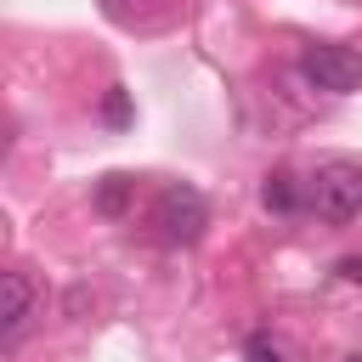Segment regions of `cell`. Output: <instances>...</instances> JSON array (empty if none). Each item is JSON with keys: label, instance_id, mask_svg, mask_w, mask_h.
<instances>
[{"label": "cell", "instance_id": "7", "mask_svg": "<svg viewBox=\"0 0 362 362\" xmlns=\"http://www.w3.org/2000/svg\"><path fill=\"white\" fill-rule=\"evenodd\" d=\"M243 356H249V362H288V351H283V345H277L272 334H249Z\"/></svg>", "mask_w": 362, "mask_h": 362}, {"label": "cell", "instance_id": "6", "mask_svg": "<svg viewBox=\"0 0 362 362\" xmlns=\"http://www.w3.org/2000/svg\"><path fill=\"white\" fill-rule=\"evenodd\" d=\"M130 175H102V187H96V215H124V204H130Z\"/></svg>", "mask_w": 362, "mask_h": 362}, {"label": "cell", "instance_id": "2", "mask_svg": "<svg viewBox=\"0 0 362 362\" xmlns=\"http://www.w3.org/2000/svg\"><path fill=\"white\" fill-rule=\"evenodd\" d=\"M147 226H153V238H158L164 249H192V243L204 238V226H209V204H204L198 187L170 181V187H158V198H153V209H147Z\"/></svg>", "mask_w": 362, "mask_h": 362}, {"label": "cell", "instance_id": "1", "mask_svg": "<svg viewBox=\"0 0 362 362\" xmlns=\"http://www.w3.org/2000/svg\"><path fill=\"white\" fill-rule=\"evenodd\" d=\"M305 209L328 226H345L362 215V164L351 158H322L305 175Z\"/></svg>", "mask_w": 362, "mask_h": 362}, {"label": "cell", "instance_id": "8", "mask_svg": "<svg viewBox=\"0 0 362 362\" xmlns=\"http://www.w3.org/2000/svg\"><path fill=\"white\" fill-rule=\"evenodd\" d=\"M102 113H107V124H124V119H130V102H124V90H119V85L107 90V102H102Z\"/></svg>", "mask_w": 362, "mask_h": 362}, {"label": "cell", "instance_id": "5", "mask_svg": "<svg viewBox=\"0 0 362 362\" xmlns=\"http://www.w3.org/2000/svg\"><path fill=\"white\" fill-rule=\"evenodd\" d=\"M260 204H266L272 215H300V209H305V181H294L288 170H272V175L260 181Z\"/></svg>", "mask_w": 362, "mask_h": 362}, {"label": "cell", "instance_id": "3", "mask_svg": "<svg viewBox=\"0 0 362 362\" xmlns=\"http://www.w3.org/2000/svg\"><path fill=\"white\" fill-rule=\"evenodd\" d=\"M300 79L328 90V96H351V90H362V57L351 45H305L300 51Z\"/></svg>", "mask_w": 362, "mask_h": 362}, {"label": "cell", "instance_id": "4", "mask_svg": "<svg viewBox=\"0 0 362 362\" xmlns=\"http://www.w3.org/2000/svg\"><path fill=\"white\" fill-rule=\"evenodd\" d=\"M0 300H6V311H0V345H6V351H17V339L28 334L34 305H40V294H34L28 272H6V277H0Z\"/></svg>", "mask_w": 362, "mask_h": 362}, {"label": "cell", "instance_id": "10", "mask_svg": "<svg viewBox=\"0 0 362 362\" xmlns=\"http://www.w3.org/2000/svg\"><path fill=\"white\" fill-rule=\"evenodd\" d=\"M345 362H362V351H351V356H345Z\"/></svg>", "mask_w": 362, "mask_h": 362}, {"label": "cell", "instance_id": "9", "mask_svg": "<svg viewBox=\"0 0 362 362\" xmlns=\"http://www.w3.org/2000/svg\"><path fill=\"white\" fill-rule=\"evenodd\" d=\"M334 272H339L345 283H356V288H362V255H345V260H339Z\"/></svg>", "mask_w": 362, "mask_h": 362}]
</instances>
